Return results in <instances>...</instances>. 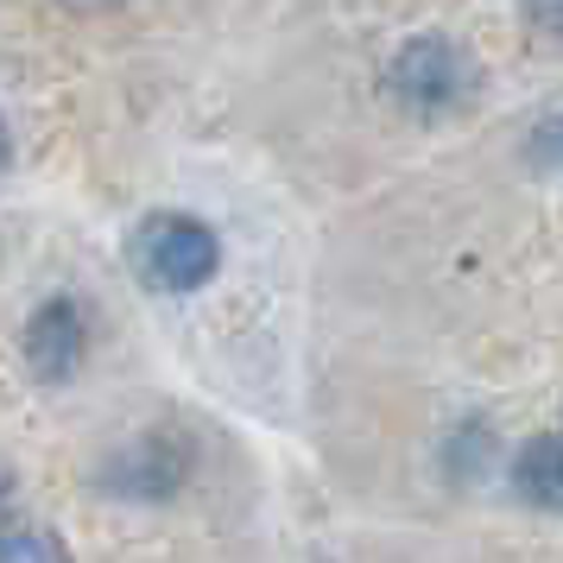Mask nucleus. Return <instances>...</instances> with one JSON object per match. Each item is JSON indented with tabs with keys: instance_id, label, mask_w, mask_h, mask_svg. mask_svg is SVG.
Instances as JSON below:
<instances>
[{
	"instance_id": "obj_1",
	"label": "nucleus",
	"mask_w": 563,
	"mask_h": 563,
	"mask_svg": "<svg viewBox=\"0 0 563 563\" xmlns=\"http://www.w3.org/2000/svg\"><path fill=\"white\" fill-rule=\"evenodd\" d=\"M128 260H133V279L153 285V291H203L222 266V241L209 222L197 216H178V209H158L146 216L128 241Z\"/></svg>"
},
{
	"instance_id": "obj_2",
	"label": "nucleus",
	"mask_w": 563,
	"mask_h": 563,
	"mask_svg": "<svg viewBox=\"0 0 563 563\" xmlns=\"http://www.w3.org/2000/svg\"><path fill=\"white\" fill-rule=\"evenodd\" d=\"M386 89H393V102L411 108V114H450V108H462V96L475 89V64H468V52H462L456 38L418 32V38H406V45L393 52Z\"/></svg>"
},
{
	"instance_id": "obj_3",
	"label": "nucleus",
	"mask_w": 563,
	"mask_h": 563,
	"mask_svg": "<svg viewBox=\"0 0 563 563\" xmlns=\"http://www.w3.org/2000/svg\"><path fill=\"white\" fill-rule=\"evenodd\" d=\"M82 349H89V323H82L77 298H45L26 323V367L38 380H70L82 367Z\"/></svg>"
},
{
	"instance_id": "obj_4",
	"label": "nucleus",
	"mask_w": 563,
	"mask_h": 563,
	"mask_svg": "<svg viewBox=\"0 0 563 563\" xmlns=\"http://www.w3.org/2000/svg\"><path fill=\"white\" fill-rule=\"evenodd\" d=\"M184 482V450L172 443V437H140L133 450H121V456L108 462V482L114 494H172V487Z\"/></svg>"
},
{
	"instance_id": "obj_5",
	"label": "nucleus",
	"mask_w": 563,
	"mask_h": 563,
	"mask_svg": "<svg viewBox=\"0 0 563 563\" xmlns=\"http://www.w3.org/2000/svg\"><path fill=\"white\" fill-rule=\"evenodd\" d=\"M512 487L519 500L538 512H563V431H538L519 456H512Z\"/></svg>"
},
{
	"instance_id": "obj_6",
	"label": "nucleus",
	"mask_w": 563,
	"mask_h": 563,
	"mask_svg": "<svg viewBox=\"0 0 563 563\" xmlns=\"http://www.w3.org/2000/svg\"><path fill=\"white\" fill-rule=\"evenodd\" d=\"M0 563H70V544L45 526H0Z\"/></svg>"
},
{
	"instance_id": "obj_7",
	"label": "nucleus",
	"mask_w": 563,
	"mask_h": 563,
	"mask_svg": "<svg viewBox=\"0 0 563 563\" xmlns=\"http://www.w3.org/2000/svg\"><path fill=\"white\" fill-rule=\"evenodd\" d=\"M526 153H532L538 165H544V172H551V165H563V108H558V114H544V121L532 128Z\"/></svg>"
},
{
	"instance_id": "obj_8",
	"label": "nucleus",
	"mask_w": 563,
	"mask_h": 563,
	"mask_svg": "<svg viewBox=\"0 0 563 563\" xmlns=\"http://www.w3.org/2000/svg\"><path fill=\"white\" fill-rule=\"evenodd\" d=\"M519 20L538 38H563V0H519Z\"/></svg>"
},
{
	"instance_id": "obj_9",
	"label": "nucleus",
	"mask_w": 563,
	"mask_h": 563,
	"mask_svg": "<svg viewBox=\"0 0 563 563\" xmlns=\"http://www.w3.org/2000/svg\"><path fill=\"white\" fill-rule=\"evenodd\" d=\"M13 158V133H7V121H0V165Z\"/></svg>"
},
{
	"instance_id": "obj_10",
	"label": "nucleus",
	"mask_w": 563,
	"mask_h": 563,
	"mask_svg": "<svg viewBox=\"0 0 563 563\" xmlns=\"http://www.w3.org/2000/svg\"><path fill=\"white\" fill-rule=\"evenodd\" d=\"M70 7H114V0H70Z\"/></svg>"
},
{
	"instance_id": "obj_11",
	"label": "nucleus",
	"mask_w": 563,
	"mask_h": 563,
	"mask_svg": "<svg viewBox=\"0 0 563 563\" xmlns=\"http://www.w3.org/2000/svg\"><path fill=\"white\" fill-rule=\"evenodd\" d=\"M0 494H7V468H0Z\"/></svg>"
}]
</instances>
